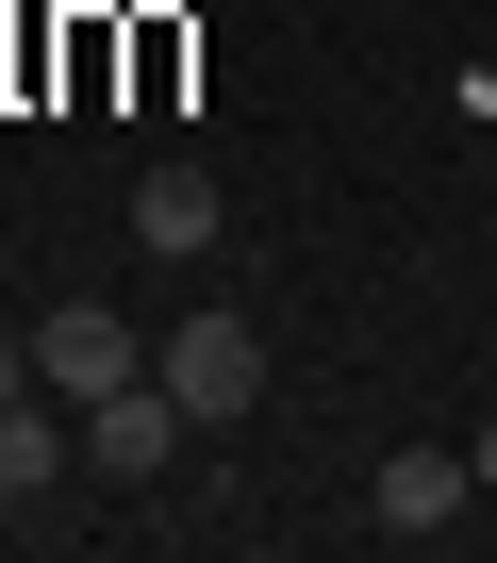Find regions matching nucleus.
<instances>
[{"instance_id": "nucleus-1", "label": "nucleus", "mask_w": 497, "mask_h": 563, "mask_svg": "<svg viewBox=\"0 0 497 563\" xmlns=\"http://www.w3.org/2000/svg\"><path fill=\"white\" fill-rule=\"evenodd\" d=\"M150 382H166V398H183V415H199V431H232V415H248V398H266V332H248V316H232V299H199V316H183V332H166V349H150Z\"/></svg>"}, {"instance_id": "nucleus-2", "label": "nucleus", "mask_w": 497, "mask_h": 563, "mask_svg": "<svg viewBox=\"0 0 497 563\" xmlns=\"http://www.w3.org/2000/svg\"><path fill=\"white\" fill-rule=\"evenodd\" d=\"M34 382L84 415V398H117V382H150V349H133V316H100V299H67V316H34Z\"/></svg>"}, {"instance_id": "nucleus-3", "label": "nucleus", "mask_w": 497, "mask_h": 563, "mask_svg": "<svg viewBox=\"0 0 497 563\" xmlns=\"http://www.w3.org/2000/svg\"><path fill=\"white\" fill-rule=\"evenodd\" d=\"M183 431H199V415H183L166 382H117V398H84V464H100V481H166V464H183Z\"/></svg>"}, {"instance_id": "nucleus-4", "label": "nucleus", "mask_w": 497, "mask_h": 563, "mask_svg": "<svg viewBox=\"0 0 497 563\" xmlns=\"http://www.w3.org/2000/svg\"><path fill=\"white\" fill-rule=\"evenodd\" d=\"M464 448H382V481H365V530H398V547H431L448 514H464Z\"/></svg>"}, {"instance_id": "nucleus-5", "label": "nucleus", "mask_w": 497, "mask_h": 563, "mask_svg": "<svg viewBox=\"0 0 497 563\" xmlns=\"http://www.w3.org/2000/svg\"><path fill=\"white\" fill-rule=\"evenodd\" d=\"M232 216H216V166H150L133 183V249H166V265H199Z\"/></svg>"}, {"instance_id": "nucleus-6", "label": "nucleus", "mask_w": 497, "mask_h": 563, "mask_svg": "<svg viewBox=\"0 0 497 563\" xmlns=\"http://www.w3.org/2000/svg\"><path fill=\"white\" fill-rule=\"evenodd\" d=\"M51 481H67V431H51V398H18V415H0V514L51 497Z\"/></svg>"}, {"instance_id": "nucleus-7", "label": "nucleus", "mask_w": 497, "mask_h": 563, "mask_svg": "<svg viewBox=\"0 0 497 563\" xmlns=\"http://www.w3.org/2000/svg\"><path fill=\"white\" fill-rule=\"evenodd\" d=\"M18 398H51V382H34V332H0V415H18Z\"/></svg>"}, {"instance_id": "nucleus-8", "label": "nucleus", "mask_w": 497, "mask_h": 563, "mask_svg": "<svg viewBox=\"0 0 497 563\" xmlns=\"http://www.w3.org/2000/svg\"><path fill=\"white\" fill-rule=\"evenodd\" d=\"M464 464H481V481H497V415H481V431H464Z\"/></svg>"}]
</instances>
